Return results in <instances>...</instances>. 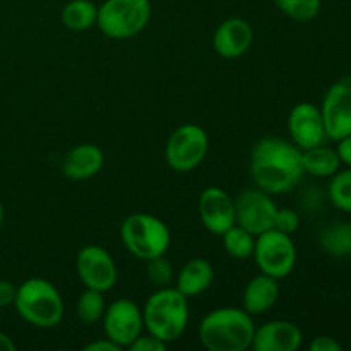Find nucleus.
Segmentation results:
<instances>
[{
  "mask_svg": "<svg viewBox=\"0 0 351 351\" xmlns=\"http://www.w3.org/2000/svg\"><path fill=\"white\" fill-rule=\"evenodd\" d=\"M252 257L261 273L276 280H283L295 269L297 249L291 235L271 228L256 237V249Z\"/></svg>",
  "mask_w": 351,
  "mask_h": 351,
  "instance_id": "nucleus-8",
  "label": "nucleus"
},
{
  "mask_svg": "<svg viewBox=\"0 0 351 351\" xmlns=\"http://www.w3.org/2000/svg\"><path fill=\"white\" fill-rule=\"evenodd\" d=\"M329 199L341 211L351 213V170L336 171L329 184Z\"/></svg>",
  "mask_w": 351,
  "mask_h": 351,
  "instance_id": "nucleus-26",
  "label": "nucleus"
},
{
  "mask_svg": "<svg viewBox=\"0 0 351 351\" xmlns=\"http://www.w3.org/2000/svg\"><path fill=\"white\" fill-rule=\"evenodd\" d=\"M120 237L125 249L141 261L165 256L171 242V233L165 221L147 213L127 216L120 226Z\"/></svg>",
  "mask_w": 351,
  "mask_h": 351,
  "instance_id": "nucleus-5",
  "label": "nucleus"
},
{
  "mask_svg": "<svg viewBox=\"0 0 351 351\" xmlns=\"http://www.w3.org/2000/svg\"><path fill=\"white\" fill-rule=\"evenodd\" d=\"M321 115L328 139L339 141L351 134V86L336 82L322 99Z\"/></svg>",
  "mask_w": 351,
  "mask_h": 351,
  "instance_id": "nucleus-12",
  "label": "nucleus"
},
{
  "mask_svg": "<svg viewBox=\"0 0 351 351\" xmlns=\"http://www.w3.org/2000/svg\"><path fill=\"white\" fill-rule=\"evenodd\" d=\"M199 341L209 351H245L252 346L256 324L243 308H215L199 324Z\"/></svg>",
  "mask_w": 351,
  "mask_h": 351,
  "instance_id": "nucleus-2",
  "label": "nucleus"
},
{
  "mask_svg": "<svg viewBox=\"0 0 351 351\" xmlns=\"http://www.w3.org/2000/svg\"><path fill=\"white\" fill-rule=\"evenodd\" d=\"M98 5L91 0H69L62 7L60 19L71 31H86L96 24Z\"/></svg>",
  "mask_w": 351,
  "mask_h": 351,
  "instance_id": "nucleus-21",
  "label": "nucleus"
},
{
  "mask_svg": "<svg viewBox=\"0 0 351 351\" xmlns=\"http://www.w3.org/2000/svg\"><path fill=\"white\" fill-rule=\"evenodd\" d=\"M304 343V332L290 321H269L256 328L254 351H295Z\"/></svg>",
  "mask_w": 351,
  "mask_h": 351,
  "instance_id": "nucleus-15",
  "label": "nucleus"
},
{
  "mask_svg": "<svg viewBox=\"0 0 351 351\" xmlns=\"http://www.w3.org/2000/svg\"><path fill=\"white\" fill-rule=\"evenodd\" d=\"M101 321L106 338L117 343L120 348H129L143 335V308L129 298H119L106 305Z\"/></svg>",
  "mask_w": 351,
  "mask_h": 351,
  "instance_id": "nucleus-9",
  "label": "nucleus"
},
{
  "mask_svg": "<svg viewBox=\"0 0 351 351\" xmlns=\"http://www.w3.org/2000/svg\"><path fill=\"white\" fill-rule=\"evenodd\" d=\"M223 247H225L226 254L232 256L233 259L245 261L254 256V249H256V235L249 232V230L242 228L239 225H233L232 228L226 230L221 235Z\"/></svg>",
  "mask_w": 351,
  "mask_h": 351,
  "instance_id": "nucleus-23",
  "label": "nucleus"
},
{
  "mask_svg": "<svg viewBox=\"0 0 351 351\" xmlns=\"http://www.w3.org/2000/svg\"><path fill=\"white\" fill-rule=\"evenodd\" d=\"M144 328L163 343H175L189 324V298L177 288L163 287L147 298L143 308Z\"/></svg>",
  "mask_w": 351,
  "mask_h": 351,
  "instance_id": "nucleus-3",
  "label": "nucleus"
},
{
  "mask_svg": "<svg viewBox=\"0 0 351 351\" xmlns=\"http://www.w3.org/2000/svg\"><path fill=\"white\" fill-rule=\"evenodd\" d=\"M105 311V293L98 290H91V288H86L84 293L79 297L77 304H75V315L86 326L96 324V322L101 321Z\"/></svg>",
  "mask_w": 351,
  "mask_h": 351,
  "instance_id": "nucleus-24",
  "label": "nucleus"
},
{
  "mask_svg": "<svg viewBox=\"0 0 351 351\" xmlns=\"http://www.w3.org/2000/svg\"><path fill=\"white\" fill-rule=\"evenodd\" d=\"M17 288L10 281L0 280V308H7L14 305Z\"/></svg>",
  "mask_w": 351,
  "mask_h": 351,
  "instance_id": "nucleus-31",
  "label": "nucleus"
},
{
  "mask_svg": "<svg viewBox=\"0 0 351 351\" xmlns=\"http://www.w3.org/2000/svg\"><path fill=\"white\" fill-rule=\"evenodd\" d=\"M281 14L298 23H308L321 12L322 0H273Z\"/></svg>",
  "mask_w": 351,
  "mask_h": 351,
  "instance_id": "nucleus-25",
  "label": "nucleus"
},
{
  "mask_svg": "<svg viewBox=\"0 0 351 351\" xmlns=\"http://www.w3.org/2000/svg\"><path fill=\"white\" fill-rule=\"evenodd\" d=\"M339 165H341V160H339L338 151L326 147L324 144L302 151L304 171L314 175V177H332L336 171H339Z\"/></svg>",
  "mask_w": 351,
  "mask_h": 351,
  "instance_id": "nucleus-20",
  "label": "nucleus"
},
{
  "mask_svg": "<svg viewBox=\"0 0 351 351\" xmlns=\"http://www.w3.org/2000/svg\"><path fill=\"white\" fill-rule=\"evenodd\" d=\"M147 263V278L151 280V283L156 285V287H170L171 281H173L175 273L173 266H171L170 261L165 256L153 257V259L146 261Z\"/></svg>",
  "mask_w": 351,
  "mask_h": 351,
  "instance_id": "nucleus-27",
  "label": "nucleus"
},
{
  "mask_svg": "<svg viewBox=\"0 0 351 351\" xmlns=\"http://www.w3.org/2000/svg\"><path fill=\"white\" fill-rule=\"evenodd\" d=\"M199 218L209 233L219 235L237 225L235 199L230 197L223 189L208 187L199 197Z\"/></svg>",
  "mask_w": 351,
  "mask_h": 351,
  "instance_id": "nucleus-14",
  "label": "nucleus"
},
{
  "mask_svg": "<svg viewBox=\"0 0 351 351\" xmlns=\"http://www.w3.org/2000/svg\"><path fill=\"white\" fill-rule=\"evenodd\" d=\"M336 151H338L341 163H346L348 167H351V134L338 141V149Z\"/></svg>",
  "mask_w": 351,
  "mask_h": 351,
  "instance_id": "nucleus-32",
  "label": "nucleus"
},
{
  "mask_svg": "<svg viewBox=\"0 0 351 351\" xmlns=\"http://www.w3.org/2000/svg\"><path fill=\"white\" fill-rule=\"evenodd\" d=\"M302 149L280 137L261 139L250 153V177L254 184L271 195L285 194L304 175Z\"/></svg>",
  "mask_w": 351,
  "mask_h": 351,
  "instance_id": "nucleus-1",
  "label": "nucleus"
},
{
  "mask_svg": "<svg viewBox=\"0 0 351 351\" xmlns=\"http://www.w3.org/2000/svg\"><path fill=\"white\" fill-rule=\"evenodd\" d=\"M75 271L86 288L106 293L119 278L117 264L106 249L99 245H86L75 257Z\"/></svg>",
  "mask_w": 351,
  "mask_h": 351,
  "instance_id": "nucleus-10",
  "label": "nucleus"
},
{
  "mask_svg": "<svg viewBox=\"0 0 351 351\" xmlns=\"http://www.w3.org/2000/svg\"><path fill=\"white\" fill-rule=\"evenodd\" d=\"M149 19V0H105L98 7L96 26L112 40H130L144 31Z\"/></svg>",
  "mask_w": 351,
  "mask_h": 351,
  "instance_id": "nucleus-6",
  "label": "nucleus"
},
{
  "mask_svg": "<svg viewBox=\"0 0 351 351\" xmlns=\"http://www.w3.org/2000/svg\"><path fill=\"white\" fill-rule=\"evenodd\" d=\"M276 278L261 273L247 283L243 290V311L250 315L266 314L280 298V285Z\"/></svg>",
  "mask_w": 351,
  "mask_h": 351,
  "instance_id": "nucleus-18",
  "label": "nucleus"
},
{
  "mask_svg": "<svg viewBox=\"0 0 351 351\" xmlns=\"http://www.w3.org/2000/svg\"><path fill=\"white\" fill-rule=\"evenodd\" d=\"M103 165H105V154L101 147L95 144H79L65 154L62 173L71 180H89L101 171Z\"/></svg>",
  "mask_w": 351,
  "mask_h": 351,
  "instance_id": "nucleus-17",
  "label": "nucleus"
},
{
  "mask_svg": "<svg viewBox=\"0 0 351 351\" xmlns=\"http://www.w3.org/2000/svg\"><path fill=\"white\" fill-rule=\"evenodd\" d=\"M16 350V343L12 341L9 335H5L3 331H0V351H14Z\"/></svg>",
  "mask_w": 351,
  "mask_h": 351,
  "instance_id": "nucleus-34",
  "label": "nucleus"
},
{
  "mask_svg": "<svg viewBox=\"0 0 351 351\" xmlns=\"http://www.w3.org/2000/svg\"><path fill=\"white\" fill-rule=\"evenodd\" d=\"M215 281V267L202 257L185 263L177 274V290L187 298L204 293Z\"/></svg>",
  "mask_w": 351,
  "mask_h": 351,
  "instance_id": "nucleus-19",
  "label": "nucleus"
},
{
  "mask_svg": "<svg viewBox=\"0 0 351 351\" xmlns=\"http://www.w3.org/2000/svg\"><path fill=\"white\" fill-rule=\"evenodd\" d=\"M298 226H300V216H298L297 211L288 208H278L273 223L274 230H278L281 233H287V235H291V233L297 232Z\"/></svg>",
  "mask_w": 351,
  "mask_h": 351,
  "instance_id": "nucleus-28",
  "label": "nucleus"
},
{
  "mask_svg": "<svg viewBox=\"0 0 351 351\" xmlns=\"http://www.w3.org/2000/svg\"><path fill=\"white\" fill-rule=\"evenodd\" d=\"M252 41V26L242 17H230L216 27L213 48L223 58H239L249 51Z\"/></svg>",
  "mask_w": 351,
  "mask_h": 351,
  "instance_id": "nucleus-16",
  "label": "nucleus"
},
{
  "mask_svg": "<svg viewBox=\"0 0 351 351\" xmlns=\"http://www.w3.org/2000/svg\"><path fill=\"white\" fill-rule=\"evenodd\" d=\"M84 350L86 351H120L122 348H120L117 343H113L112 339L103 338V339H98V341L89 343Z\"/></svg>",
  "mask_w": 351,
  "mask_h": 351,
  "instance_id": "nucleus-33",
  "label": "nucleus"
},
{
  "mask_svg": "<svg viewBox=\"0 0 351 351\" xmlns=\"http://www.w3.org/2000/svg\"><path fill=\"white\" fill-rule=\"evenodd\" d=\"M321 247L332 257L351 256V223H335L321 233Z\"/></svg>",
  "mask_w": 351,
  "mask_h": 351,
  "instance_id": "nucleus-22",
  "label": "nucleus"
},
{
  "mask_svg": "<svg viewBox=\"0 0 351 351\" xmlns=\"http://www.w3.org/2000/svg\"><path fill=\"white\" fill-rule=\"evenodd\" d=\"M288 130L291 143L302 151L324 144L328 139L321 108L312 103H298L293 106L288 117Z\"/></svg>",
  "mask_w": 351,
  "mask_h": 351,
  "instance_id": "nucleus-13",
  "label": "nucleus"
},
{
  "mask_svg": "<svg viewBox=\"0 0 351 351\" xmlns=\"http://www.w3.org/2000/svg\"><path fill=\"white\" fill-rule=\"evenodd\" d=\"M168 348L167 343H163L161 339H158L153 335H141L132 345L129 346L130 351H165Z\"/></svg>",
  "mask_w": 351,
  "mask_h": 351,
  "instance_id": "nucleus-29",
  "label": "nucleus"
},
{
  "mask_svg": "<svg viewBox=\"0 0 351 351\" xmlns=\"http://www.w3.org/2000/svg\"><path fill=\"white\" fill-rule=\"evenodd\" d=\"M276 202L263 189H247L235 199V221L252 235H261L273 228Z\"/></svg>",
  "mask_w": 351,
  "mask_h": 351,
  "instance_id": "nucleus-11",
  "label": "nucleus"
},
{
  "mask_svg": "<svg viewBox=\"0 0 351 351\" xmlns=\"http://www.w3.org/2000/svg\"><path fill=\"white\" fill-rule=\"evenodd\" d=\"M343 346L331 336H317L312 339L311 351H341Z\"/></svg>",
  "mask_w": 351,
  "mask_h": 351,
  "instance_id": "nucleus-30",
  "label": "nucleus"
},
{
  "mask_svg": "<svg viewBox=\"0 0 351 351\" xmlns=\"http://www.w3.org/2000/svg\"><path fill=\"white\" fill-rule=\"evenodd\" d=\"M209 149V137L201 125L185 123L175 129L165 146V160L171 170L187 173L204 161Z\"/></svg>",
  "mask_w": 351,
  "mask_h": 351,
  "instance_id": "nucleus-7",
  "label": "nucleus"
},
{
  "mask_svg": "<svg viewBox=\"0 0 351 351\" xmlns=\"http://www.w3.org/2000/svg\"><path fill=\"white\" fill-rule=\"evenodd\" d=\"M14 307L19 317L34 328H55L64 317L60 291L45 278H29L21 283L14 298Z\"/></svg>",
  "mask_w": 351,
  "mask_h": 351,
  "instance_id": "nucleus-4",
  "label": "nucleus"
},
{
  "mask_svg": "<svg viewBox=\"0 0 351 351\" xmlns=\"http://www.w3.org/2000/svg\"><path fill=\"white\" fill-rule=\"evenodd\" d=\"M2 223H3V204L2 201H0V226H2Z\"/></svg>",
  "mask_w": 351,
  "mask_h": 351,
  "instance_id": "nucleus-35",
  "label": "nucleus"
}]
</instances>
